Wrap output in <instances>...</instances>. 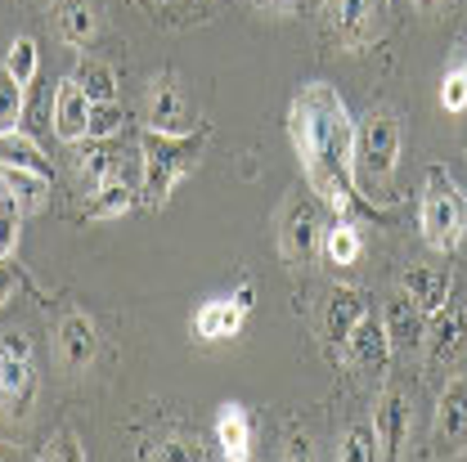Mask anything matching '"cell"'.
<instances>
[{
  "instance_id": "cell-13",
  "label": "cell",
  "mask_w": 467,
  "mask_h": 462,
  "mask_svg": "<svg viewBox=\"0 0 467 462\" xmlns=\"http://www.w3.org/2000/svg\"><path fill=\"white\" fill-rule=\"evenodd\" d=\"M436 449L459 458L467 454V382H450L441 405H436Z\"/></svg>"
},
{
  "instance_id": "cell-12",
  "label": "cell",
  "mask_w": 467,
  "mask_h": 462,
  "mask_svg": "<svg viewBox=\"0 0 467 462\" xmlns=\"http://www.w3.org/2000/svg\"><path fill=\"white\" fill-rule=\"evenodd\" d=\"M90 95L67 77V81H58L55 86V104H50V117H55V130L63 144H81V139H90Z\"/></svg>"
},
{
  "instance_id": "cell-27",
  "label": "cell",
  "mask_w": 467,
  "mask_h": 462,
  "mask_svg": "<svg viewBox=\"0 0 467 462\" xmlns=\"http://www.w3.org/2000/svg\"><path fill=\"white\" fill-rule=\"evenodd\" d=\"M441 108L445 113H467V55L454 58L441 77Z\"/></svg>"
},
{
  "instance_id": "cell-20",
  "label": "cell",
  "mask_w": 467,
  "mask_h": 462,
  "mask_svg": "<svg viewBox=\"0 0 467 462\" xmlns=\"http://www.w3.org/2000/svg\"><path fill=\"white\" fill-rule=\"evenodd\" d=\"M400 288H405L409 296H413V305H418V310H422V314L431 319V314H436V310H441V305L450 301L454 283H450V274H445V270H431V265H413V270L405 274V283H400Z\"/></svg>"
},
{
  "instance_id": "cell-3",
  "label": "cell",
  "mask_w": 467,
  "mask_h": 462,
  "mask_svg": "<svg viewBox=\"0 0 467 462\" xmlns=\"http://www.w3.org/2000/svg\"><path fill=\"white\" fill-rule=\"evenodd\" d=\"M202 149H207V126H198L193 135H158V130H144V139H140V162H144L140 202L153 207V211L167 207L175 184L198 171Z\"/></svg>"
},
{
  "instance_id": "cell-30",
  "label": "cell",
  "mask_w": 467,
  "mask_h": 462,
  "mask_svg": "<svg viewBox=\"0 0 467 462\" xmlns=\"http://www.w3.org/2000/svg\"><path fill=\"white\" fill-rule=\"evenodd\" d=\"M121 126H126V113H121L117 99H109V104H90V139H117Z\"/></svg>"
},
{
  "instance_id": "cell-2",
  "label": "cell",
  "mask_w": 467,
  "mask_h": 462,
  "mask_svg": "<svg viewBox=\"0 0 467 462\" xmlns=\"http://www.w3.org/2000/svg\"><path fill=\"white\" fill-rule=\"evenodd\" d=\"M400 162V117L391 108H368L355 121L350 144V180L359 198H387Z\"/></svg>"
},
{
  "instance_id": "cell-5",
  "label": "cell",
  "mask_w": 467,
  "mask_h": 462,
  "mask_svg": "<svg viewBox=\"0 0 467 462\" xmlns=\"http://www.w3.org/2000/svg\"><path fill=\"white\" fill-rule=\"evenodd\" d=\"M324 27L333 32V41H342L347 50H364L387 32L391 18V0H324Z\"/></svg>"
},
{
  "instance_id": "cell-31",
  "label": "cell",
  "mask_w": 467,
  "mask_h": 462,
  "mask_svg": "<svg viewBox=\"0 0 467 462\" xmlns=\"http://www.w3.org/2000/svg\"><path fill=\"white\" fill-rule=\"evenodd\" d=\"M342 462H378V440H373V426H350V436L337 449Z\"/></svg>"
},
{
  "instance_id": "cell-15",
  "label": "cell",
  "mask_w": 467,
  "mask_h": 462,
  "mask_svg": "<svg viewBox=\"0 0 467 462\" xmlns=\"http://www.w3.org/2000/svg\"><path fill=\"white\" fill-rule=\"evenodd\" d=\"M427 354L436 359V364H445L450 354H459L463 350V342H467V310L463 305H441L431 319H427Z\"/></svg>"
},
{
  "instance_id": "cell-25",
  "label": "cell",
  "mask_w": 467,
  "mask_h": 462,
  "mask_svg": "<svg viewBox=\"0 0 467 462\" xmlns=\"http://www.w3.org/2000/svg\"><path fill=\"white\" fill-rule=\"evenodd\" d=\"M58 32H63L67 46L86 50V46L95 41V9H90L86 0H67V5L58 9Z\"/></svg>"
},
{
  "instance_id": "cell-37",
  "label": "cell",
  "mask_w": 467,
  "mask_h": 462,
  "mask_svg": "<svg viewBox=\"0 0 467 462\" xmlns=\"http://www.w3.org/2000/svg\"><path fill=\"white\" fill-rule=\"evenodd\" d=\"M256 5H261V9H279L284 0H256Z\"/></svg>"
},
{
  "instance_id": "cell-28",
  "label": "cell",
  "mask_w": 467,
  "mask_h": 462,
  "mask_svg": "<svg viewBox=\"0 0 467 462\" xmlns=\"http://www.w3.org/2000/svg\"><path fill=\"white\" fill-rule=\"evenodd\" d=\"M5 67H9L23 86H32L36 72H41V50H36V41H32V36H18V41L9 46V55H5Z\"/></svg>"
},
{
  "instance_id": "cell-19",
  "label": "cell",
  "mask_w": 467,
  "mask_h": 462,
  "mask_svg": "<svg viewBox=\"0 0 467 462\" xmlns=\"http://www.w3.org/2000/svg\"><path fill=\"white\" fill-rule=\"evenodd\" d=\"M216 445L234 462L252 458V413L243 405H221V413H216Z\"/></svg>"
},
{
  "instance_id": "cell-10",
  "label": "cell",
  "mask_w": 467,
  "mask_h": 462,
  "mask_svg": "<svg viewBox=\"0 0 467 462\" xmlns=\"http://www.w3.org/2000/svg\"><path fill=\"white\" fill-rule=\"evenodd\" d=\"M342 354H347L350 368H359V373H368V377H382L387 364H391V337H387V328H382V314H364V319L350 328V337L342 342Z\"/></svg>"
},
{
  "instance_id": "cell-16",
  "label": "cell",
  "mask_w": 467,
  "mask_h": 462,
  "mask_svg": "<svg viewBox=\"0 0 467 462\" xmlns=\"http://www.w3.org/2000/svg\"><path fill=\"white\" fill-rule=\"evenodd\" d=\"M95 350H99V337H95V323L86 314H67L58 323V354H63L67 373H86L95 364Z\"/></svg>"
},
{
  "instance_id": "cell-36",
  "label": "cell",
  "mask_w": 467,
  "mask_h": 462,
  "mask_svg": "<svg viewBox=\"0 0 467 462\" xmlns=\"http://www.w3.org/2000/svg\"><path fill=\"white\" fill-rule=\"evenodd\" d=\"M9 458H18V449H14L9 440H0V462H9Z\"/></svg>"
},
{
  "instance_id": "cell-6",
  "label": "cell",
  "mask_w": 467,
  "mask_h": 462,
  "mask_svg": "<svg viewBox=\"0 0 467 462\" xmlns=\"http://www.w3.org/2000/svg\"><path fill=\"white\" fill-rule=\"evenodd\" d=\"M36 400V364L32 346L23 333L0 337V413L9 417H27V408Z\"/></svg>"
},
{
  "instance_id": "cell-32",
  "label": "cell",
  "mask_w": 467,
  "mask_h": 462,
  "mask_svg": "<svg viewBox=\"0 0 467 462\" xmlns=\"http://www.w3.org/2000/svg\"><path fill=\"white\" fill-rule=\"evenodd\" d=\"M41 458H67V462H81L86 458V449H81V440L72 436V431H63V436H55L50 445H46V454Z\"/></svg>"
},
{
  "instance_id": "cell-18",
  "label": "cell",
  "mask_w": 467,
  "mask_h": 462,
  "mask_svg": "<svg viewBox=\"0 0 467 462\" xmlns=\"http://www.w3.org/2000/svg\"><path fill=\"white\" fill-rule=\"evenodd\" d=\"M368 314V305H364V292L355 288H337L328 296V305H324V337L333 342V346H342L350 337V328L359 323Z\"/></svg>"
},
{
  "instance_id": "cell-11",
  "label": "cell",
  "mask_w": 467,
  "mask_h": 462,
  "mask_svg": "<svg viewBox=\"0 0 467 462\" xmlns=\"http://www.w3.org/2000/svg\"><path fill=\"white\" fill-rule=\"evenodd\" d=\"M247 310H252V288L243 283L238 296L207 301V305L193 314V337H198V342H230V337H238V328H243Z\"/></svg>"
},
{
  "instance_id": "cell-22",
  "label": "cell",
  "mask_w": 467,
  "mask_h": 462,
  "mask_svg": "<svg viewBox=\"0 0 467 462\" xmlns=\"http://www.w3.org/2000/svg\"><path fill=\"white\" fill-rule=\"evenodd\" d=\"M0 167H32V171H50L46 149L23 135V130H0Z\"/></svg>"
},
{
  "instance_id": "cell-35",
  "label": "cell",
  "mask_w": 467,
  "mask_h": 462,
  "mask_svg": "<svg viewBox=\"0 0 467 462\" xmlns=\"http://www.w3.org/2000/svg\"><path fill=\"white\" fill-rule=\"evenodd\" d=\"M409 5H413V9L422 14V18H436V14L445 9V0H409Z\"/></svg>"
},
{
  "instance_id": "cell-7",
  "label": "cell",
  "mask_w": 467,
  "mask_h": 462,
  "mask_svg": "<svg viewBox=\"0 0 467 462\" xmlns=\"http://www.w3.org/2000/svg\"><path fill=\"white\" fill-rule=\"evenodd\" d=\"M202 121L193 113L189 95L180 90L171 72L153 77L149 81V104H144V130H158V135H193Z\"/></svg>"
},
{
  "instance_id": "cell-33",
  "label": "cell",
  "mask_w": 467,
  "mask_h": 462,
  "mask_svg": "<svg viewBox=\"0 0 467 462\" xmlns=\"http://www.w3.org/2000/svg\"><path fill=\"white\" fill-rule=\"evenodd\" d=\"M140 458H184V462H189V458H198V454H193L184 440H158V445H149Z\"/></svg>"
},
{
  "instance_id": "cell-14",
  "label": "cell",
  "mask_w": 467,
  "mask_h": 462,
  "mask_svg": "<svg viewBox=\"0 0 467 462\" xmlns=\"http://www.w3.org/2000/svg\"><path fill=\"white\" fill-rule=\"evenodd\" d=\"M382 328L391 337V350H418L427 337V314L413 305V296L405 288L391 292L387 305H382Z\"/></svg>"
},
{
  "instance_id": "cell-21",
  "label": "cell",
  "mask_w": 467,
  "mask_h": 462,
  "mask_svg": "<svg viewBox=\"0 0 467 462\" xmlns=\"http://www.w3.org/2000/svg\"><path fill=\"white\" fill-rule=\"evenodd\" d=\"M135 198H140V184H130V180H104L99 189H90L86 216L90 221H117V216H126L135 207Z\"/></svg>"
},
{
  "instance_id": "cell-29",
  "label": "cell",
  "mask_w": 467,
  "mask_h": 462,
  "mask_svg": "<svg viewBox=\"0 0 467 462\" xmlns=\"http://www.w3.org/2000/svg\"><path fill=\"white\" fill-rule=\"evenodd\" d=\"M18 233H23V207L9 193H0V261L18 252Z\"/></svg>"
},
{
  "instance_id": "cell-1",
  "label": "cell",
  "mask_w": 467,
  "mask_h": 462,
  "mask_svg": "<svg viewBox=\"0 0 467 462\" xmlns=\"http://www.w3.org/2000/svg\"><path fill=\"white\" fill-rule=\"evenodd\" d=\"M288 135L301 158V171L315 198H324L328 211L350 216L359 207L355 180H350V144L355 121L347 113V99L328 81H306L288 108Z\"/></svg>"
},
{
  "instance_id": "cell-17",
  "label": "cell",
  "mask_w": 467,
  "mask_h": 462,
  "mask_svg": "<svg viewBox=\"0 0 467 462\" xmlns=\"http://www.w3.org/2000/svg\"><path fill=\"white\" fill-rule=\"evenodd\" d=\"M55 189L50 171H32V167H0V193H9L23 211H41L46 198Z\"/></svg>"
},
{
  "instance_id": "cell-26",
  "label": "cell",
  "mask_w": 467,
  "mask_h": 462,
  "mask_svg": "<svg viewBox=\"0 0 467 462\" xmlns=\"http://www.w3.org/2000/svg\"><path fill=\"white\" fill-rule=\"evenodd\" d=\"M27 113V86L0 63V130H18Z\"/></svg>"
},
{
  "instance_id": "cell-9",
  "label": "cell",
  "mask_w": 467,
  "mask_h": 462,
  "mask_svg": "<svg viewBox=\"0 0 467 462\" xmlns=\"http://www.w3.org/2000/svg\"><path fill=\"white\" fill-rule=\"evenodd\" d=\"M413 436V405L400 386H387L373 405V440H378V458H400Z\"/></svg>"
},
{
  "instance_id": "cell-23",
  "label": "cell",
  "mask_w": 467,
  "mask_h": 462,
  "mask_svg": "<svg viewBox=\"0 0 467 462\" xmlns=\"http://www.w3.org/2000/svg\"><path fill=\"white\" fill-rule=\"evenodd\" d=\"M72 81L95 99V104H109V99H117V72L109 67V63H99V58H81L77 67H72Z\"/></svg>"
},
{
  "instance_id": "cell-8",
  "label": "cell",
  "mask_w": 467,
  "mask_h": 462,
  "mask_svg": "<svg viewBox=\"0 0 467 462\" xmlns=\"http://www.w3.org/2000/svg\"><path fill=\"white\" fill-rule=\"evenodd\" d=\"M319 238H324V221H319L315 198H292L284 207V221H279V256L288 265H306L315 256Z\"/></svg>"
},
{
  "instance_id": "cell-4",
  "label": "cell",
  "mask_w": 467,
  "mask_h": 462,
  "mask_svg": "<svg viewBox=\"0 0 467 462\" xmlns=\"http://www.w3.org/2000/svg\"><path fill=\"white\" fill-rule=\"evenodd\" d=\"M418 230H422L431 252H454V247L463 242V230H467L463 193L454 189V180L441 171V167H427L422 207H418Z\"/></svg>"
},
{
  "instance_id": "cell-24",
  "label": "cell",
  "mask_w": 467,
  "mask_h": 462,
  "mask_svg": "<svg viewBox=\"0 0 467 462\" xmlns=\"http://www.w3.org/2000/svg\"><path fill=\"white\" fill-rule=\"evenodd\" d=\"M319 247H324V256L333 261V265H355L359 261V252H364V238H359V230L350 225L347 216L333 225V230H324V238H319Z\"/></svg>"
},
{
  "instance_id": "cell-34",
  "label": "cell",
  "mask_w": 467,
  "mask_h": 462,
  "mask_svg": "<svg viewBox=\"0 0 467 462\" xmlns=\"http://www.w3.org/2000/svg\"><path fill=\"white\" fill-rule=\"evenodd\" d=\"M14 288H18V270H14L9 261H0V305H9Z\"/></svg>"
}]
</instances>
